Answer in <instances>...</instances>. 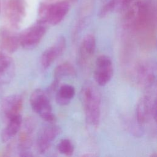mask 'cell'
I'll list each match as a JSON object with an SVG mask.
<instances>
[{
	"label": "cell",
	"mask_w": 157,
	"mask_h": 157,
	"mask_svg": "<svg viewBox=\"0 0 157 157\" xmlns=\"http://www.w3.org/2000/svg\"><path fill=\"white\" fill-rule=\"evenodd\" d=\"M80 100L87 123L98 126L100 121L101 100L98 90L91 82L83 84L80 91Z\"/></svg>",
	"instance_id": "cell-1"
},
{
	"label": "cell",
	"mask_w": 157,
	"mask_h": 157,
	"mask_svg": "<svg viewBox=\"0 0 157 157\" xmlns=\"http://www.w3.org/2000/svg\"><path fill=\"white\" fill-rule=\"evenodd\" d=\"M69 10V4L66 1L52 4L40 3L38 7V20L47 25H56L64 18Z\"/></svg>",
	"instance_id": "cell-2"
},
{
	"label": "cell",
	"mask_w": 157,
	"mask_h": 157,
	"mask_svg": "<svg viewBox=\"0 0 157 157\" xmlns=\"http://www.w3.org/2000/svg\"><path fill=\"white\" fill-rule=\"evenodd\" d=\"M124 20L127 26L133 28L137 32L145 31L149 23L147 6L143 2H136L127 10Z\"/></svg>",
	"instance_id": "cell-3"
},
{
	"label": "cell",
	"mask_w": 157,
	"mask_h": 157,
	"mask_svg": "<svg viewBox=\"0 0 157 157\" xmlns=\"http://www.w3.org/2000/svg\"><path fill=\"white\" fill-rule=\"evenodd\" d=\"M29 101L33 111L44 121L50 123L56 121V117L52 111V107L47 92L40 88L35 90L31 94Z\"/></svg>",
	"instance_id": "cell-4"
},
{
	"label": "cell",
	"mask_w": 157,
	"mask_h": 157,
	"mask_svg": "<svg viewBox=\"0 0 157 157\" xmlns=\"http://www.w3.org/2000/svg\"><path fill=\"white\" fill-rule=\"evenodd\" d=\"M26 9L25 0H4V15L10 28H20L25 17Z\"/></svg>",
	"instance_id": "cell-5"
},
{
	"label": "cell",
	"mask_w": 157,
	"mask_h": 157,
	"mask_svg": "<svg viewBox=\"0 0 157 157\" xmlns=\"http://www.w3.org/2000/svg\"><path fill=\"white\" fill-rule=\"evenodd\" d=\"M47 29V25L38 20L19 34L20 45L27 50L34 48L40 42Z\"/></svg>",
	"instance_id": "cell-6"
},
{
	"label": "cell",
	"mask_w": 157,
	"mask_h": 157,
	"mask_svg": "<svg viewBox=\"0 0 157 157\" xmlns=\"http://www.w3.org/2000/svg\"><path fill=\"white\" fill-rule=\"evenodd\" d=\"M137 122L140 126L147 123L151 118L156 120V100L149 96H144L139 100L136 107Z\"/></svg>",
	"instance_id": "cell-7"
},
{
	"label": "cell",
	"mask_w": 157,
	"mask_h": 157,
	"mask_svg": "<svg viewBox=\"0 0 157 157\" xmlns=\"http://www.w3.org/2000/svg\"><path fill=\"white\" fill-rule=\"evenodd\" d=\"M113 74V67L111 58L107 55H101L95 62L94 78L99 86L106 85L112 79Z\"/></svg>",
	"instance_id": "cell-8"
},
{
	"label": "cell",
	"mask_w": 157,
	"mask_h": 157,
	"mask_svg": "<svg viewBox=\"0 0 157 157\" xmlns=\"http://www.w3.org/2000/svg\"><path fill=\"white\" fill-rule=\"evenodd\" d=\"M61 132V128L55 124L48 125L42 128L37 139V148L39 153L41 154L45 153Z\"/></svg>",
	"instance_id": "cell-9"
},
{
	"label": "cell",
	"mask_w": 157,
	"mask_h": 157,
	"mask_svg": "<svg viewBox=\"0 0 157 157\" xmlns=\"http://www.w3.org/2000/svg\"><path fill=\"white\" fill-rule=\"evenodd\" d=\"M66 41L63 36H59L55 42L47 48L40 57V64L44 69L48 67L56 58L63 53L66 48Z\"/></svg>",
	"instance_id": "cell-10"
},
{
	"label": "cell",
	"mask_w": 157,
	"mask_h": 157,
	"mask_svg": "<svg viewBox=\"0 0 157 157\" xmlns=\"http://www.w3.org/2000/svg\"><path fill=\"white\" fill-rule=\"evenodd\" d=\"M96 47V40L94 35L88 34L82 40L78 52V63L86 66L93 56Z\"/></svg>",
	"instance_id": "cell-11"
},
{
	"label": "cell",
	"mask_w": 157,
	"mask_h": 157,
	"mask_svg": "<svg viewBox=\"0 0 157 157\" xmlns=\"http://www.w3.org/2000/svg\"><path fill=\"white\" fill-rule=\"evenodd\" d=\"M23 98L20 94H11L6 97L2 102L1 110L7 119L20 115L23 107Z\"/></svg>",
	"instance_id": "cell-12"
},
{
	"label": "cell",
	"mask_w": 157,
	"mask_h": 157,
	"mask_svg": "<svg viewBox=\"0 0 157 157\" xmlns=\"http://www.w3.org/2000/svg\"><path fill=\"white\" fill-rule=\"evenodd\" d=\"M0 44L4 51L9 53H13L20 45L19 34L11 28L3 27L0 30Z\"/></svg>",
	"instance_id": "cell-13"
},
{
	"label": "cell",
	"mask_w": 157,
	"mask_h": 157,
	"mask_svg": "<svg viewBox=\"0 0 157 157\" xmlns=\"http://www.w3.org/2000/svg\"><path fill=\"white\" fill-rule=\"evenodd\" d=\"M15 73V64L13 59L6 53L0 52V85L9 83Z\"/></svg>",
	"instance_id": "cell-14"
},
{
	"label": "cell",
	"mask_w": 157,
	"mask_h": 157,
	"mask_svg": "<svg viewBox=\"0 0 157 157\" xmlns=\"http://www.w3.org/2000/svg\"><path fill=\"white\" fill-rule=\"evenodd\" d=\"M136 78L139 84L144 88L151 87L156 80L154 67L147 63L139 65L136 69Z\"/></svg>",
	"instance_id": "cell-15"
},
{
	"label": "cell",
	"mask_w": 157,
	"mask_h": 157,
	"mask_svg": "<svg viewBox=\"0 0 157 157\" xmlns=\"http://www.w3.org/2000/svg\"><path fill=\"white\" fill-rule=\"evenodd\" d=\"M7 121V124L1 133V139L4 143L9 141L19 132L22 124V118L21 115H18Z\"/></svg>",
	"instance_id": "cell-16"
},
{
	"label": "cell",
	"mask_w": 157,
	"mask_h": 157,
	"mask_svg": "<svg viewBox=\"0 0 157 157\" xmlns=\"http://www.w3.org/2000/svg\"><path fill=\"white\" fill-rule=\"evenodd\" d=\"M75 94V90L74 86L68 84L63 85L56 91V102L60 105H66L72 100Z\"/></svg>",
	"instance_id": "cell-17"
},
{
	"label": "cell",
	"mask_w": 157,
	"mask_h": 157,
	"mask_svg": "<svg viewBox=\"0 0 157 157\" xmlns=\"http://www.w3.org/2000/svg\"><path fill=\"white\" fill-rule=\"evenodd\" d=\"M75 74L74 67L69 62H64L55 67L53 71V78L60 82L63 77L74 76Z\"/></svg>",
	"instance_id": "cell-18"
},
{
	"label": "cell",
	"mask_w": 157,
	"mask_h": 157,
	"mask_svg": "<svg viewBox=\"0 0 157 157\" xmlns=\"http://www.w3.org/2000/svg\"><path fill=\"white\" fill-rule=\"evenodd\" d=\"M58 150L66 156H71L74 153V147L72 142L68 139H61L57 145Z\"/></svg>",
	"instance_id": "cell-19"
},
{
	"label": "cell",
	"mask_w": 157,
	"mask_h": 157,
	"mask_svg": "<svg viewBox=\"0 0 157 157\" xmlns=\"http://www.w3.org/2000/svg\"><path fill=\"white\" fill-rule=\"evenodd\" d=\"M115 10V5L113 0H110L107 2L103 7L101 9L98 16L99 18H104L109 15L112 11Z\"/></svg>",
	"instance_id": "cell-20"
},
{
	"label": "cell",
	"mask_w": 157,
	"mask_h": 157,
	"mask_svg": "<svg viewBox=\"0 0 157 157\" xmlns=\"http://www.w3.org/2000/svg\"><path fill=\"white\" fill-rule=\"evenodd\" d=\"M115 5V10H124L131 6L134 0H113Z\"/></svg>",
	"instance_id": "cell-21"
},
{
	"label": "cell",
	"mask_w": 157,
	"mask_h": 157,
	"mask_svg": "<svg viewBox=\"0 0 157 157\" xmlns=\"http://www.w3.org/2000/svg\"><path fill=\"white\" fill-rule=\"evenodd\" d=\"M0 12H1V0H0Z\"/></svg>",
	"instance_id": "cell-22"
},
{
	"label": "cell",
	"mask_w": 157,
	"mask_h": 157,
	"mask_svg": "<svg viewBox=\"0 0 157 157\" xmlns=\"http://www.w3.org/2000/svg\"></svg>",
	"instance_id": "cell-23"
}]
</instances>
